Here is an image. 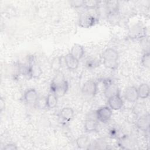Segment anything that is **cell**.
I'll return each instance as SVG.
<instances>
[{
	"mask_svg": "<svg viewBox=\"0 0 150 150\" xmlns=\"http://www.w3.org/2000/svg\"><path fill=\"white\" fill-rule=\"evenodd\" d=\"M124 97L129 103H135L139 98L137 88L134 86L128 87L124 91Z\"/></svg>",
	"mask_w": 150,
	"mask_h": 150,
	"instance_id": "cell-7",
	"label": "cell"
},
{
	"mask_svg": "<svg viewBox=\"0 0 150 150\" xmlns=\"http://www.w3.org/2000/svg\"><path fill=\"white\" fill-rule=\"evenodd\" d=\"M136 125L142 131H148L149 128V115L147 114L140 117L136 122Z\"/></svg>",
	"mask_w": 150,
	"mask_h": 150,
	"instance_id": "cell-10",
	"label": "cell"
},
{
	"mask_svg": "<svg viewBox=\"0 0 150 150\" xmlns=\"http://www.w3.org/2000/svg\"><path fill=\"white\" fill-rule=\"evenodd\" d=\"M84 52V49L83 46L80 44L76 43L71 47L70 53L76 59L79 60L83 57Z\"/></svg>",
	"mask_w": 150,
	"mask_h": 150,
	"instance_id": "cell-13",
	"label": "cell"
},
{
	"mask_svg": "<svg viewBox=\"0 0 150 150\" xmlns=\"http://www.w3.org/2000/svg\"><path fill=\"white\" fill-rule=\"evenodd\" d=\"M102 57L104 66L110 69H115L118 66V53L114 49L108 48L103 53Z\"/></svg>",
	"mask_w": 150,
	"mask_h": 150,
	"instance_id": "cell-1",
	"label": "cell"
},
{
	"mask_svg": "<svg viewBox=\"0 0 150 150\" xmlns=\"http://www.w3.org/2000/svg\"><path fill=\"white\" fill-rule=\"evenodd\" d=\"M84 1L81 0H76V1H71L69 2L70 5L73 8H79L83 6Z\"/></svg>",
	"mask_w": 150,
	"mask_h": 150,
	"instance_id": "cell-25",
	"label": "cell"
},
{
	"mask_svg": "<svg viewBox=\"0 0 150 150\" xmlns=\"http://www.w3.org/2000/svg\"><path fill=\"white\" fill-rule=\"evenodd\" d=\"M97 119L88 118L84 122V129L87 132H94L97 131L98 127V124Z\"/></svg>",
	"mask_w": 150,
	"mask_h": 150,
	"instance_id": "cell-15",
	"label": "cell"
},
{
	"mask_svg": "<svg viewBox=\"0 0 150 150\" xmlns=\"http://www.w3.org/2000/svg\"><path fill=\"white\" fill-rule=\"evenodd\" d=\"M65 80H66V79H65L63 73L62 71H59L56 73L55 76L53 79L52 83H51L50 87H54L59 84H61Z\"/></svg>",
	"mask_w": 150,
	"mask_h": 150,
	"instance_id": "cell-20",
	"label": "cell"
},
{
	"mask_svg": "<svg viewBox=\"0 0 150 150\" xmlns=\"http://www.w3.org/2000/svg\"><path fill=\"white\" fill-rule=\"evenodd\" d=\"M98 3L99 1L96 0L84 1L83 6L87 9H94L97 7Z\"/></svg>",
	"mask_w": 150,
	"mask_h": 150,
	"instance_id": "cell-23",
	"label": "cell"
},
{
	"mask_svg": "<svg viewBox=\"0 0 150 150\" xmlns=\"http://www.w3.org/2000/svg\"><path fill=\"white\" fill-rule=\"evenodd\" d=\"M64 62L67 67L70 70L77 69L79 64V60L73 56L70 53L65 56Z\"/></svg>",
	"mask_w": 150,
	"mask_h": 150,
	"instance_id": "cell-11",
	"label": "cell"
},
{
	"mask_svg": "<svg viewBox=\"0 0 150 150\" xmlns=\"http://www.w3.org/2000/svg\"><path fill=\"white\" fill-rule=\"evenodd\" d=\"M98 90L97 83L93 80H88L83 86L82 91L83 94L88 96H94Z\"/></svg>",
	"mask_w": 150,
	"mask_h": 150,
	"instance_id": "cell-5",
	"label": "cell"
},
{
	"mask_svg": "<svg viewBox=\"0 0 150 150\" xmlns=\"http://www.w3.org/2000/svg\"><path fill=\"white\" fill-rule=\"evenodd\" d=\"M87 66L88 67H93L94 66H97V62L95 61L94 60H90L87 61Z\"/></svg>",
	"mask_w": 150,
	"mask_h": 150,
	"instance_id": "cell-28",
	"label": "cell"
},
{
	"mask_svg": "<svg viewBox=\"0 0 150 150\" xmlns=\"http://www.w3.org/2000/svg\"><path fill=\"white\" fill-rule=\"evenodd\" d=\"M139 98L145 99L148 97L149 95V87L146 83L141 84L137 88Z\"/></svg>",
	"mask_w": 150,
	"mask_h": 150,
	"instance_id": "cell-19",
	"label": "cell"
},
{
	"mask_svg": "<svg viewBox=\"0 0 150 150\" xmlns=\"http://www.w3.org/2000/svg\"><path fill=\"white\" fill-rule=\"evenodd\" d=\"M36 105L38 106L40 108H47L46 107V98H41L38 99Z\"/></svg>",
	"mask_w": 150,
	"mask_h": 150,
	"instance_id": "cell-26",
	"label": "cell"
},
{
	"mask_svg": "<svg viewBox=\"0 0 150 150\" xmlns=\"http://www.w3.org/2000/svg\"><path fill=\"white\" fill-rule=\"evenodd\" d=\"M112 114V110L108 106L102 107L96 111L97 120L102 122H106L109 121Z\"/></svg>",
	"mask_w": 150,
	"mask_h": 150,
	"instance_id": "cell-4",
	"label": "cell"
},
{
	"mask_svg": "<svg viewBox=\"0 0 150 150\" xmlns=\"http://www.w3.org/2000/svg\"><path fill=\"white\" fill-rule=\"evenodd\" d=\"M60 114L63 120L70 121L74 117V111L70 107H64L60 111Z\"/></svg>",
	"mask_w": 150,
	"mask_h": 150,
	"instance_id": "cell-18",
	"label": "cell"
},
{
	"mask_svg": "<svg viewBox=\"0 0 150 150\" xmlns=\"http://www.w3.org/2000/svg\"><path fill=\"white\" fill-rule=\"evenodd\" d=\"M77 146L80 149H88L90 146L89 138L86 135H81L76 141Z\"/></svg>",
	"mask_w": 150,
	"mask_h": 150,
	"instance_id": "cell-16",
	"label": "cell"
},
{
	"mask_svg": "<svg viewBox=\"0 0 150 150\" xmlns=\"http://www.w3.org/2000/svg\"><path fill=\"white\" fill-rule=\"evenodd\" d=\"M58 97L57 96L50 91L46 97V107L48 108H54L57 104Z\"/></svg>",
	"mask_w": 150,
	"mask_h": 150,
	"instance_id": "cell-17",
	"label": "cell"
},
{
	"mask_svg": "<svg viewBox=\"0 0 150 150\" xmlns=\"http://www.w3.org/2000/svg\"><path fill=\"white\" fill-rule=\"evenodd\" d=\"M61 67H62V57L60 56H56L52 60L51 68L54 71L57 73L60 71V69Z\"/></svg>",
	"mask_w": 150,
	"mask_h": 150,
	"instance_id": "cell-22",
	"label": "cell"
},
{
	"mask_svg": "<svg viewBox=\"0 0 150 150\" xmlns=\"http://www.w3.org/2000/svg\"><path fill=\"white\" fill-rule=\"evenodd\" d=\"M146 35V28L139 23L132 26L128 31V36L131 39H143Z\"/></svg>",
	"mask_w": 150,
	"mask_h": 150,
	"instance_id": "cell-3",
	"label": "cell"
},
{
	"mask_svg": "<svg viewBox=\"0 0 150 150\" xmlns=\"http://www.w3.org/2000/svg\"><path fill=\"white\" fill-rule=\"evenodd\" d=\"M106 7L108 11V14L110 13L118 12V2L117 1H105Z\"/></svg>",
	"mask_w": 150,
	"mask_h": 150,
	"instance_id": "cell-21",
	"label": "cell"
},
{
	"mask_svg": "<svg viewBox=\"0 0 150 150\" xmlns=\"http://www.w3.org/2000/svg\"><path fill=\"white\" fill-rule=\"evenodd\" d=\"M97 22V19L92 14L83 13L80 15L79 25L83 28H89L94 26Z\"/></svg>",
	"mask_w": 150,
	"mask_h": 150,
	"instance_id": "cell-2",
	"label": "cell"
},
{
	"mask_svg": "<svg viewBox=\"0 0 150 150\" xmlns=\"http://www.w3.org/2000/svg\"><path fill=\"white\" fill-rule=\"evenodd\" d=\"M29 66V76L33 78L39 77L42 73V71L40 66L35 62L31 61Z\"/></svg>",
	"mask_w": 150,
	"mask_h": 150,
	"instance_id": "cell-14",
	"label": "cell"
},
{
	"mask_svg": "<svg viewBox=\"0 0 150 150\" xmlns=\"http://www.w3.org/2000/svg\"><path fill=\"white\" fill-rule=\"evenodd\" d=\"M38 99V94L35 88H29L24 94L25 101L29 105H36Z\"/></svg>",
	"mask_w": 150,
	"mask_h": 150,
	"instance_id": "cell-6",
	"label": "cell"
},
{
	"mask_svg": "<svg viewBox=\"0 0 150 150\" xmlns=\"http://www.w3.org/2000/svg\"><path fill=\"white\" fill-rule=\"evenodd\" d=\"M69 88V84L66 80L54 87H50L51 91L54 93L57 97H63L67 93Z\"/></svg>",
	"mask_w": 150,
	"mask_h": 150,
	"instance_id": "cell-9",
	"label": "cell"
},
{
	"mask_svg": "<svg viewBox=\"0 0 150 150\" xmlns=\"http://www.w3.org/2000/svg\"><path fill=\"white\" fill-rule=\"evenodd\" d=\"M104 94L107 98L114 96L115 95L120 94V91L118 86L115 84L112 83L107 84L105 87Z\"/></svg>",
	"mask_w": 150,
	"mask_h": 150,
	"instance_id": "cell-12",
	"label": "cell"
},
{
	"mask_svg": "<svg viewBox=\"0 0 150 150\" xmlns=\"http://www.w3.org/2000/svg\"><path fill=\"white\" fill-rule=\"evenodd\" d=\"M5 101L3 100L2 98H1V100H0V110H1V112H2L3 111V110L5 108Z\"/></svg>",
	"mask_w": 150,
	"mask_h": 150,
	"instance_id": "cell-29",
	"label": "cell"
},
{
	"mask_svg": "<svg viewBox=\"0 0 150 150\" xmlns=\"http://www.w3.org/2000/svg\"><path fill=\"white\" fill-rule=\"evenodd\" d=\"M142 64L145 68L149 69L150 67V54L149 52H145L141 59Z\"/></svg>",
	"mask_w": 150,
	"mask_h": 150,
	"instance_id": "cell-24",
	"label": "cell"
},
{
	"mask_svg": "<svg viewBox=\"0 0 150 150\" xmlns=\"http://www.w3.org/2000/svg\"><path fill=\"white\" fill-rule=\"evenodd\" d=\"M108 107L114 110H118L123 106V100L120 94L115 95L108 98Z\"/></svg>",
	"mask_w": 150,
	"mask_h": 150,
	"instance_id": "cell-8",
	"label": "cell"
},
{
	"mask_svg": "<svg viewBox=\"0 0 150 150\" xmlns=\"http://www.w3.org/2000/svg\"><path fill=\"white\" fill-rule=\"evenodd\" d=\"M18 148L16 145H15L13 144H8L3 148V149L4 150H16Z\"/></svg>",
	"mask_w": 150,
	"mask_h": 150,
	"instance_id": "cell-27",
	"label": "cell"
}]
</instances>
